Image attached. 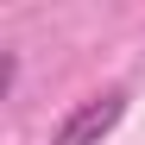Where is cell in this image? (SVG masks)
Returning <instances> with one entry per match:
<instances>
[{"label": "cell", "mask_w": 145, "mask_h": 145, "mask_svg": "<svg viewBox=\"0 0 145 145\" xmlns=\"http://www.w3.org/2000/svg\"><path fill=\"white\" fill-rule=\"evenodd\" d=\"M120 120H126V88H101V95H88V101H76L63 120H57V133L51 145H101Z\"/></svg>", "instance_id": "obj_1"}]
</instances>
